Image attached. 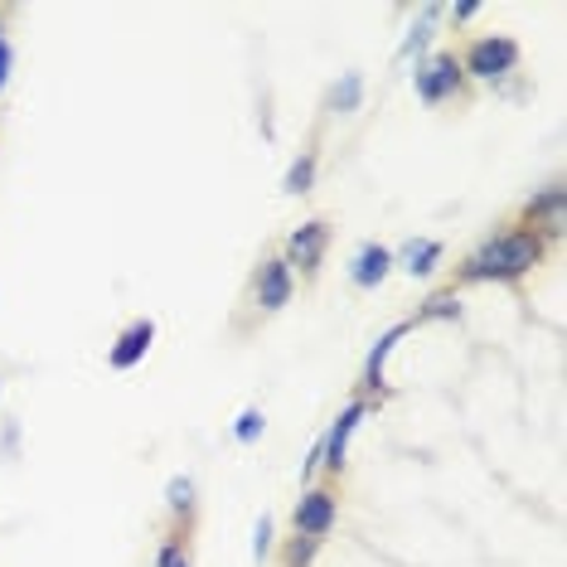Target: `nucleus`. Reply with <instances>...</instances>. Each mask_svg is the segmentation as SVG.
I'll list each match as a JSON object with an SVG mask.
<instances>
[{"mask_svg":"<svg viewBox=\"0 0 567 567\" xmlns=\"http://www.w3.org/2000/svg\"><path fill=\"white\" fill-rule=\"evenodd\" d=\"M364 417H369V398L364 393L350 398V403L340 408V417H334L330 432L320 436V471H330V475L344 471V451H350V436L359 432V422Z\"/></svg>","mask_w":567,"mask_h":567,"instance_id":"423d86ee","label":"nucleus"},{"mask_svg":"<svg viewBox=\"0 0 567 567\" xmlns=\"http://www.w3.org/2000/svg\"><path fill=\"white\" fill-rule=\"evenodd\" d=\"M10 69H16V49H10V40H6V30H0V87H6V79H10Z\"/></svg>","mask_w":567,"mask_h":567,"instance_id":"4be33fe9","label":"nucleus"},{"mask_svg":"<svg viewBox=\"0 0 567 567\" xmlns=\"http://www.w3.org/2000/svg\"><path fill=\"white\" fill-rule=\"evenodd\" d=\"M359 107H364V73H344V79L330 87V112L350 117V112H359Z\"/></svg>","mask_w":567,"mask_h":567,"instance_id":"4468645a","label":"nucleus"},{"mask_svg":"<svg viewBox=\"0 0 567 567\" xmlns=\"http://www.w3.org/2000/svg\"><path fill=\"white\" fill-rule=\"evenodd\" d=\"M548 238L538 228H499L489 234L481 248H475L466 262L456 267V281L451 287H481V281H524L544 262Z\"/></svg>","mask_w":567,"mask_h":567,"instance_id":"f257e3e1","label":"nucleus"},{"mask_svg":"<svg viewBox=\"0 0 567 567\" xmlns=\"http://www.w3.org/2000/svg\"><path fill=\"white\" fill-rule=\"evenodd\" d=\"M456 316H461V291L446 287V291H436L422 301V311L412 316V326H422V320H456Z\"/></svg>","mask_w":567,"mask_h":567,"instance_id":"dca6fc26","label":"nucleus"},{"mask_svg":"<svg viewBox=\"0 0 567 567\" xmlns=\"http://www.w3.org/2000/svg\"><path fill=\"white\" fill-rule=\"evenodd\" d=\"M165 509H171L175 524L195 514V481H189V475H171V485H165Z\"/></svg>","mask_w":567,"mask_h":567,"instance_id":"2eb2a0df","label":"nucleus"},{"mask_svg":"<svg viewBox=\"0 0 567 567\" xmlns=\"http://www.w3.org/2000/svg\"><path fill=\"white\" fill-rule=\"evenodd\" d=\"M334 519H340V495L330 485H306V495L291 509V538H316L326 544Z\"/></svg>","mask_w":567,"mask_h":567,"instance_id":"20e7f679","label":"nucleus"},{"mask_svg":"<svg viewBox=\"0 0 567 567\" xmlns=\"http://www.w3.org/2000/svg\"><path fill=\"white\" fill-rule=\"evenodd\" d=\"M412 93L427 107H442V102L466 93V73H461L456 54H432V59H417L412 63Z\"/></svg>","mask_w":567,"mask_h":567,"instance_id":"7ed1b4c3","label":"nucleus"},{"mask_svg":"<svg viewBox=\"0 0 567 567\" xmlns=\"http://www.w3.org/2000/svg\"><path fill=\"white\" fill-rule=\"evenodd\" d=\"M151 344H156V320H132L122 334H117V344L107 350V369H117V373H132L141 359L151 354Z\"/></svg>","mask_w":567,"mask_h":567,"instance_id":"6e6552de","label":"nucleus"},{"mask_svg":"<svg viewBox=\"0 0 567 567\" xmlns=\"http://www.w3.org/2000/svg\"><path fill=\"white\" fill-rule=\"evenodd\" d=\"M456 63H461V73L475 79V83H499L519 69V44H514L509 34H481V40L466 44V54H461Z\"/></svg>","mask_w":567,"mask_h":567,"instance_id":"f03ea898","label":"nucleus"},{"mask_svg":"<svg viewBox=\"0 0 567 567\" xmlns=\"http://www.w3.org/2000/svg\"><path fill=\"white\" fill-rule=\"evenodd\" d=\"M436 20H442V10H436V6L422 10V20L412 24V34L403 40V49H398V54H403V59H422V54H427V44H432V24H436Z\"/></svg>","mask_w":567,"mask_h":567,"instance_id":"a211bd4d","label":"nucleus"},{"mask_svg":"<svg viewBox=\"0 0 567 567\" xmlns=\"http://www.w3.org/2000/svg\"><path fill=\"white\" fill-rule=\"evenodd\" d=\"M262 427H267L262 408H243V417L234 422V442H238V446H257V436H262Z\"/></svg>","mask_w":567,"mask_h":567,"instance_id":"6ab92c4d","label":"nucleus"},{"mask_svg":"<svg viewBox=\"0 0 567 567\" xmlns=\"http://www.w3.org/2000/svg\"><path fill=\"white\" fill-rule=\"evenodd\" d=\"M475 16H481V6H475V0H461V6H451V24H471Z\"/></svg>","mask_w":567,"mask_h":567,"instance_id":"5701e85b","label":"nucleus"},{"mask_svg":"<svg viewBox=\"0 0 567 567\" xmlns=\"http://www.w3.org/2000/svg\"><path fill=\"white\" fill-rule=\"evenodd\" d=\"M330 238H334V228L326 224V218H311V224L291 228L287 257H281V262H287L291 272H301V277H316L320 262H326V252H330Z\"/></svg>","mask_w":567,"mask_h":567,"instance_id":"39448f33","label":"nucleus"},{"mask_svg":"<svg viewBox=\"0 0 567 567\" xmlns=\"http://www.w3.org/2000/svg\"><path fill=\"white\" fill-rule=\"evenodd\" d=\"M563 199H567V189L553 179V185H544L534 199L524 204V228H538L548 243L553 238H563Z\"/></svg>","mask_w":567,"mask_h":567,"instance_id":"1a4fd4ad","label":"nucleus"},{"mask_svg":"<svg viewBox=\"0 0 567 567\" xmlns=\"http://www.w3.org/2000/svg\"><path fill=\"white\" fill-rule=\"evenodd\" d=\"M393 252L383 248V243H364V248H359V257H354V267H350V281L359 291H379L383 287V277L393 272Z\"/></svg>","mask_w":567,"mask_h":567,"instance_id":"9d476101","label":"nucleus"},{"mask_svg":"<svg viewBox=\"0 0 567 567\" xmlns=\"http://www.w3.org/2000/svg\"><path fill=\"white\" fill-rule=\"evenodd\" d=\"M320 548H326V544H316V538H291V544H287V563H281V567H311Z\"/></svg>","mask_w":567,"mask_h":567,"instance_id":"aec40b11","label":"nucleus"},{"mask_svg":"<svg viewBox=\"0 0 567 567\" xmlns=\"http://www.w3.org/2000/svg\"><path fill=\"white\" fill-rule=\"evenodd\" d=\"M291 296H296V272L281 257H267L262 267H257V277H252V306L262 316H277V311H287L291 306Z\"/></svg>","mask_w":567,"mask_h":567,"instance_id":"0eeeda50","label":"nucleus"},{"mask_svg":"<svg viewBox=\"0 0 567 567\" xmlns=\"http://www.w3.org/2000/svg\"><path fill=\"white\" fill-rule=\"evenodd\" d=\"M156 567H195V558H189V538H185V528H179V524L161 538V548H156Z\"/></svg>","mask_w":567,"mask_h":567,"instance_id":"f3484780","label":"nucleus"},{"mask_svg":"<svg viewBox=\"0 0 567 567\" xmlns=\"http://www.w3.org/2000/svg\"><path fill=\"white\" fill-rule=\"evenodd\" d=\"M408 330H412V320H398V326H389V330L379 334V340L369 344V359H364V398H369V393H379V383H383V364H389L393 344L403 340Z\"/></svg>","mask_w":567,"mask_h":567,"instance_id":"9b49d317","label":"nucleus"},{"mask_svg":"<svg viewBox=\"0 0 567 567\" xmlns=\"http://www.w3.org/2000/svg\"><path fill=\"white\" fill-rule=\"evenodd\" d=\"M316 171H320V151H301V156L291 161V171L287 179H281V195H311L316 189Z\"/></svg>","mask_w":567,"mask_h":567,"instance_id":"ddd939ff","label":"nucleus"},{"mask_svg":"<svg viewBox=\"0 0 567 567\" xmlns=\"http://www.w3.org/2000/svg\"><path fill=\"white\" fill-rule=\"evenodd\" d=\"M316 471H320V442L311 446V456H306V461H301V481H306V485H311V481H316Z\"/></svg>","mask_w":567,"mask_h":567,"instance_id":"b1692460","label":"nucleus"},{"mask_svg":"<svg viewBox=\"0 0 567 567\" xmlns=\"http://www.w3.org/2000/svg\"><path fill=\"white\" fill-rule=\"evenodd\" d=\"M272 538H277V524L262 514V519L252 524V558H257V563H262L267 553H272Z\"/></svg>","mask_w":567,"mask_h":567,"instance_id":"412c9836","label":"nucleus"},{"mask_svg":"<svg viewBox=\"0 0 567 567\" xmlns=\"http://www.w3.org/2000/svg\"><path fill=\"white\" fill-rule=\"evenodd\" d=\"M442 257H446V243L442 238H412L403 257H393V262H403V272L408 277H432L436 267H442Z\"/></svg>","mask_w":567,"mask_h":567,"instance_id":"f8f14e48","label":"nucleus"}]
</instances>
